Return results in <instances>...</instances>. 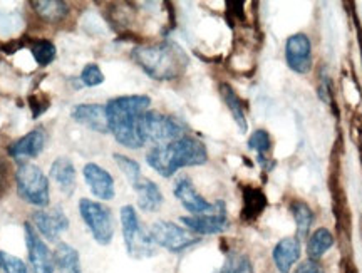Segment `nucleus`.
<instances>
[{"label": "nucleus", "instance_id": "8", "mask_svg": "<svg viewBox=\"0 0 362 273\" xmlns=\"http://www.w3.org/2000/svg\"><path fill=\"white\" fill-rule=\"evenodd\" d=\"M151 240L156 247L168 250L171 253H181L200 242V236L173 221H158L151 226Z\"/></svg>", "mask_w": 362, "mask_h": 273}, {"label": "nucleus", "instance_id": "20", "mask_svg": "<svg viewBox=\"0 0 362 273\" xmlns=\"http://www.w3.org/2000/svg\"><path fill=\"white\" fill-rule=\"evenodd\" d=\"M54 265L59 273H83L78 250L69 243H59L54 252Z\"/></svg>", "mask_w": 362, "mask_h": 273}, {"label": "nucleus", "instance_id": "5", "mask_svg": "<svg viewBox=\"0 0 362 273\" xmlns=\"http://www.w3.org/2000/svg\"><path fill=\"white\" fill-rule=\"evenodd\" d=\"M16 183L19 198L34 207H49V178L33 163H22L16 171Z\"/></svg>", "mask_w": 362, "mask_h": 273}, {"label": "nucleus", "instance_id": "3", "mask_svg": "<svg viewBox=\"0 0 362 273\" xmlns=\"http://www.w3.org/2000/svg\"><path fill=\"white\" fill-rule=\"evenodd\" d=\"M131 56L149 77L156 81L176 79L187 71L189 64L187 52L175 42L134 47Z\"/></svg>", "mask_w": 362, "mask_h": 273}, {"label": "nucleus", "instance_id": "28", "mask_svg": "<svg viewBox=\"0 0 362 273\" xmlns=\"http://www.w3.org/2000/svg\"><path fill=\"white\" fill-rule=\"evenodd\" d=\"M30 51L39 66H49L56 59V47L51 40H37L33 44Z\"/></svg>", "mask_w": 362, "mask_h": 273}, {"label": "nucleus", "instance_id": "26", "mask_svg": "<svg viewBox=\"0 0 362 273\" xmlns=\"http://www.w3.org/2000/svg\"><path fill=\"white\" fill-rule=\"evenodd\" d=\"M220 273H255L250 258L243 253H230Z\"/></svg>", "mask_w": 362, "mask_h": 273}, {"label": "nucleus", "instance_id": "11", "mask_svg": "<svg viewBox=\"0 0 362 273\" xmlns=\"http://www.w3.org/2000/svg\"><path fill=\"white\" fill-rule=\"evenodd\" d=\"M285 61L297 74H307L312 69V42L305 34H293L287 39Z\"/></svg>", "mask_w": 362, "mask_h": 273}, {"label": "nucleus", "instance_id": "22", "mask_svg": "<svg viewBox=\"0 0 362 273\" xmlns=\"http://www.w3.org/2000/svg\"><path fill=\"white\" fill-rule=\"evenodd\" d=\"M220 94H221V98H223V101H225L226 106H228L230 112H232L233 120L238 124L240 131H242V133H245L248 124H247L245 111H243L242 99L238 98V94L235 93L232 86H228V84H221L220 86Z\"/></svg>", "mask_w": 362, "mask_h": 273}, {"label": "nucleus", "instance_id": "16", "mask_svg": "<svg viewBox=\"0 0 362 273\" xmlns=\"http://www.w3.org/2000/svg\"><path fill=\"white\" fill-rule=\"evenodd\" d=\"M45 141H47V136H45L44 129H34L17 141H13L8 146V154L17 161L25 163V159L35 158L42 153Z\"/></svg>", "mask_w": 362, "mask_h": 273}, {"label": "nucleus", "instance_id": "32", "mask_svg": "<svg viewBox=\"0 0 362 273\" xmlns=\"http://www.w3.org/2000/svg\"><path fill=\"white\" fill-rule=\"evenodd\" d=\"M293 273H324V268L319 265V262L309 260V262L300 263Z\"/></svg>", "mask_w": 362, "mask_h": 273}, {"label": "nucleus", "instance_id": "27", "mask_svg": "<svg viewBox=\"0 0 362 273\" xmlns=\"http://www.w3.org/2000/svg\"><path fill=\"white\" fill-rule=\"evenodd\" d=\"M115 161L117 163V166H119V170L124 173V176L128 178L131 186L138 185L139 181L143 180L141 168H139V165L134 161V159L124 156V154H117L116 153L115 154Z\"/></svg>", "mask_w": 362, "mask_h": 273}, {"label": "nucleus", "instance_id": "2", "mask_svg": "<svg viewBox=\"0 0 362 273\" xmlns=\"http://www.w3.org/2000/svg\"><path fill=\"white\" fill-rule=\"evenodd\" d=\"M206 161V146L200 139L192 136H183L171 143L158 144L146 154L148 165L163 178H171L181 168L202 166Z\"/></svg>", "mask_w": 362, "mask_h": 273}, {"label": "nucleus", "instance_id": "7", "mask_svg": "<svg viewBox=\"0 0 362 273\" xmlns=\"http://www.w3.org/2000/svg\"><path fill=\"white\" fill-rule=\"evenodd\" d=\"M79 213L88 226L93 238L99 245H110L115 236V220L112 213L103 203L94 202V199L83 198L79 199Z\"/></svg>", "mask_w": 362, "mask_h": 273}, {"label": "nucleus", "instance_id": "18", "mask_svg": "<svg viewBox=\"0 0 362 273\" xmlns=\"http://www.w3.org/2000/svg\"><path fill=\"white\" fill-rule=\"evenodd\" d=\"M51 180L56 181L59 190H61L64 194H67V197H71V194L74 193L76 170H74V165H72V161L69 158L61 156L52 163Z\"/></svg>", "mask_w": 362, "mask_h": 273}, {"label": "nucleus", "instance_id": "17", "mask_svg": "<svg viewBox=\"0 0 362 273\" xmlns=\"http://www.w3.org/2000/svg\"><path fill=\"white\" fill-rule=\"evenodd\" d=\"M300 258V238L287 236L280 240L274 248V263L280 273H291L292 268Z\"/></svg>", "mask_w": 362, "mask_h": 273}, {"label": "nucleus", "instance_id": "25", "mask_svg": "<svg viewBox=\"0 0 362 273\" xmlns=\"http://www.w3.org/2000/svg\"><path fill=\"white\" fill-rule=\"evenodd\" d=\"M35 12L47 22H59L69 13V6L66 2H57V0H51V2H35L34 4Z\"/></svg>", "mask_w": 362, "mask_h": 273}, {"label": "nucleus", "instance_id": "12", "mask_svg": "<svg viewBox=\"0 0 362 273\" xmlns=\"http://www.w3.org/2000/svg\"><path fill=\"white\" fill-rule=\"evenodd\" d=\"M33 223L35 230L49 242H56L62 231L69 228V218L61 208H51V210H37L33 213Z\"/></svg>", "mask_w": 362, "mask_h": 273}, {"label": "nucleus", "instance_id": "1", "mask_svg": "<svg viewBox=\"0 0 362 273\" xmlns=\"http://www.w3.org/2000/svg\"><path fill=\"white\" fill-rule=\"evenodd\" d=\"M149 104H151V99L141 94L121 95L106 104L110 133L124 148L139 149L144 146L141 138V117L149 109Z\"/></svg>", "mask_w": 362, "mask_h": 273}, {"label": "nucleus", "instance_id": "31", "mask_svg": "<svg viewBox=\"0 0 362 273\" xmlns=\"http://www.w3.org/2000/svg\"><path fill=\"white\" fill-rule=\"evenodd\" d=\"M248 146H250L253 151L259 153L260 156H264V154L270 149V134L267 133L265 129H257L255 133L250 136V139H248Z\"/></svg>", "mask_w": 362, "mask_h": 273}, {"label": "nucleus", "instance_id": "23", "mask_svg": "<svg viewBox=\"0 0 362 273\" xmlns=\"http://www.w3.org/2000/svg\"><path fill=\"white\" fill-rule=\"evenodd\" d=\"M334 245V236L327 228H319L310 235L307 242V253L314 262H319Z\"/></svg>", "mask_w": 362, "mask_h": 273}, {"label": "nucleus", "instance_id": "19", "mask_svg": "<svg viewBox=\"0 0 362 273\" xmlns=\"http://www.w3.org/2000/svg\"><path fill=\"white\" fill-rule=\"evenodd\" d=\"M133 190L138 194V207L146 213L158 211L163 202H165L160 186L146 178H143L138 185H134Z\"/></svg>", "mask_w": 362, "mask_h": 273}, {"label": "nucleus", "instance_id": "6", "mask_svg": "<svg viewBox=\"0 0 362 273\" xmlns=\"http://www.w3.org/2000/svg\"><path fill=\"white\" fill-rule=\"evenodd\" d=\"M187 127L170 115L158 111H146L141 117V138L144 143L165 144L183 138Z\"/></svg>", "mask_w": 362, "mask_h": 273}, {"label": "nucleus", "instance_id": "4", "mask_svg": "<svg viewBox=\"0 0 362 273\" xmlns=\"http://www.w3.org/2000/svg\"><path fill=\"white\" fill-rule=\"evenodd\" d=\"M121 228L129 257L143 260L156 255V245L151 240V235L143 228L138 213L131 204L121 208Z\"/></svg>", "mask_w": 362, "mask_h": 273}, {"label": "nucleus", "instance_id": "13", "mask_svg": "<svg viewBox=\"0 0 362 273\" xmlns=\"http://www.w3.org/2000/svg\"><path fill=\"white\" fill-rule=\"evenodd\" d=\"M183 225L194 235H216L226 230L228 218H226V207L223 202H218V210L210 215L200 216H183Z\"/></svg>", "mask_w": 362, "mask_h": 273}, {"label": "nucleus", "instance_id": "9", "mask_svg": "<svg viewBox=\"0 0 362 273\" xmlns=\"http://www.w3.org/2000/svg\"><path fill=\"white\" fill-rule=\"evenodd\" d=\"M25 231V243L27 253H29V263L34 273H54V253L49 250L47 245L42 240V236L37 233L30 223L24 225Z\"/></svg>", "mask_w": 362, "mask_h": 273}, {"label": "nucleus", "instance_id": "21", "mask_svg": "<svg viewBox=\"0 0 362 273\" xmlns=\"http://www.w3.org/2000/svg\"><path fill=\"white\" fill-rule=\"evenodd\" d=\"M267 207V198L264 191L259 188H252V186H247L243 188V210H242V218L245 221H253L257 220L262 215V211L265 210Z\"/></svg>", "mask_w": 362, "mask_h": 273}, {"label": "nucleus", "instance_id": "24", "mask_svg": "<svg viewBox=\"0 0 362 273\" xmlns=\"http://www.w3.org/2000/svg\"><path fill=\"white\" fill-rule=\"evenodd\" d=\"M291 211L293 215V220H296L298 238H304L309 233L312 223H314V211L304 202H293L291 204Z\"/></svg>", "mask_w": 362, "mask_h": 273}, {"label": "nucleus", "instance_id": "10", "mask_svg": "<svg viewBox=\"0 0 362 273\" xmlns=\"http://www.w3.org/2000/svg\"><path fill=\"white\" fill-rule=\"evenodd\" d=\"M173 193H175V198L183 204L185 210H188L193 216L210 215V213H215L218 210V202L216 203L206 202V199L198 193L197 188H194L193 181L189 180L188 176H181V178L176 181Z\"/></svg>", "mask_w": 362, "mask_h": 273}, {"label": "nucleus", "instance_id": "30", "mask_svg": "<svg viewBox=\"0 0 362 273\" xmlns=\"http://www.w3.org/2000/svg\"><path fill=\"white\" fill-rule=\"evenodd\" d=\"M0 268L4 273H27L25 263L7 252H0Z\"/></svg>", "mask_w": 362, "mask_h": 273}, {"label": "nucleus", "instance_id": "14", "mask_svg": "<svg viewBox=\"0 0 362 273\" xmlns=\"http://www.w3.org/2000/svg\"><path fill=\"white\" fill-rule=\"evenodd\" d=\"M71 116L76 122L86 126L88 129H93L101 134L110 133L106 106H103V104H78V106L72 108Z\"/></svg>", "mask_w": 362, "mask_h": 273}, {"label": "nucleus", "instance_id": "15", "mask_svg": "<svg viewBox=\"0 0 362 273\" xmlns=\"http://www.w3.org/2000/svg\"><path fill=\"white\" fill-rule=\"evenodd\" d=\"M84 178L88 183L89 190L93 191V194L104 202H110L115 198L116 190H115V178L111 176L110 171H106L96 163H88L84 166Z\"/></svg>", "mask_w": 362, "mask_h": 273}, {"label": "nucleus", "instance_id": "29", "mask_svg": "<svg viewBox=\"0 0 362 273\" xmlns=\"http://www.w3.org/2000/svg\"><path fill=\"white\" fill-rule=\"evenodd\" d=\"M81 81H83V84L88 86V88H96V86L104 83V74L103 71L99 69L98 64L90 62L84 67L83 72H81Z\"/></svg>", "mask_w": 362, "mask_h": 273}]
</instances>
